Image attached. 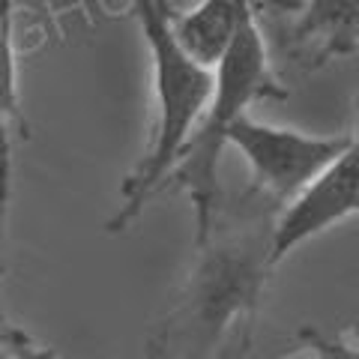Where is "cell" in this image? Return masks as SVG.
I'll use <instances>...</instances> for the list:
<instances>
[{
  "label": "cell",
  "mask_w": 359,
  "mask_h": 359,
  "mask_svg": "<svg viewBox=\"0 0 359 359\" xmlns=\"http://www.w3.org/2000/svg\"><path fill=\"white\" fill-rule=\"evenodd\" d=\"M249 15H255L252 0H201L174 18V36L189 60L212 72L237 42Z\"/></svg>",
  "instance_id": "7"
},
{
  "label": "cell",
  "mask_w": 359,
  "mask_h": 359,
  "mask_svg": "<svg viewBox=\"0 0 359 359\" xmlns=\"http://www.w3.org/2000/svg\"><path fill=\"white\" fill-rule=\"evenodd\" d=\"M273 96L282 99L285 87L273 75L261 21H257V15H249L237 42L231 45L224 60L212 69L210 102L171 174V180L177 186H183L189 201H192L195 245L210 237L219 210L224 204L219 186V168H222V153L228 147V132L240 117L249 114L255 102Z\"/></svg>",
  "instance_id": "3"
},
{
  "label": "cell",
  "mask_w": 359,
  "mask_h": 359,
  "mask_svg": "<svg viewBox=\"0 0 359 359\" xmlns=\"http://www.w3.org/2000/svg\"><path fill=\"white\" fill-rule=\"evenodd\" d=\"M359 48V0H299L290 57L320 66Z\"/></svg>",
  "instance_id": "6"
},
{
  "label": "cell",
  "mask_w": 359,
  "mask_h": 359,
  "mask_svg": "<svg viewBox=\"0 0 359 359\" xmlns=\"http://www.w3.org/2000/svg\"><path fill=\"white\" fill-rule=\"evenodd\" d=\"M282 207L249 189L240 204L219 210L210 237L195 245V264L180 297L153 330L150 359H219L237 327H249L273 261V231Z\"/></svg>",
  "instance_id": "1"
},
{
  "label": "cell",
  "mask_w": 359,
  "mask_h": 359,
  "mask_svg": "<svg viewBox=\"0 0 359 359\" xmlns=\"http://www.w3.org/2000/svg\"><path fill=\"white\" fill-rule=\"evenodd\" d=\"M351 135L353 132L311 135L245 114L228 132V147L237 150L249 165L255 192L285 210L339 159Z\"/></svg>",
  "instance_id": "4"
},
{
  "label": "cell",
  "mask_w": 359,
  "mask_h": 359,
  "mask_svg": "<svg viewBox=\"0 0 359 359\" xmlns=\"http://www.w3.org/2000/svg\"><path fill=\"white\" fill-rule=\"evenodd\" d=\"M353 216H359V132L351 135V141H347L339 159L299 198H294L278 212L273 231L276 266L294 249Z\"/></svg>",
  "instance_id": "5"
},
{
  "label": "cell",
  "mask_w": 359,
  "mask_h": 359,
  "mask_svg": "<svg viewBox=\"0 0 359 359\" xmlns=\"http://www.w3.org/2000/svg\"><path fill=\"white\" fill-rule=\"evenodd\" d=\"M0 359H60L51 344L33 339L27 330L0 320Z\"/></svg>",
  "instance_id": "8"
},
{
  "label": "cell",
  "mask_w": 359,
  "mask_h": 359,
  "mask_svg": "<svg viewBox=\"0 0 359 359\" xmlns=\"http://www.w3.org/2000/svg\"><path fill=\"white\" fill-rule=\"evenodd\" d=\"M132 6L150 54L153 129L138 168L123 183V204L117 216L105 222L108 233L132 228L147 201L171 180L212 93V72L189 60L174 36L171 0H132Z\"/></svg>",
  "instance_id": "2"
},
{
  "label": "cell",
  "mask_w": 359,
  "mask_h": 359,
  "mask_svg": "<svg viewBox=\"0 0 359 359\" xmlns=\"http://www.w3.org/2000/svg\"><path fill=\"white\" fill-rule=\"evenodd\" d=\"M302 339H309L318 359H359V347L347 344L341 339H323V335H314V332H302Z\"/></svg>",
  "instance_id": "9"
},
{
  "label": "cell",
  "mask_w": 359,
  "mask_h": 359,
  "mask_svg": "<svg viewBox=\"0 0 359 359\" xmlns=\"http://www.w3.org/2000/svg\"><path fill=\"white\" fill-rule=\"evenodd\" d=\"M356 111H359V93H356Z\"/></svg>",
  "instance_id": "11"
},
{
  "label": "cell",
  "mask_w": 359,
  "mask_h": 359,
  "mask_svg": "<svg viewBox=\"0 0 359 359\" xmlns=\"http://www.w3.org/2000/svg\"><path fill=\"white\" fill-rule=\"evenodd\" d=\"M6 201H9V177H0V233H4V219H6Z\"/></svg>",
  "instance_id": "10"
}]
</instances>
